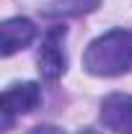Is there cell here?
I'll return each instance as SVG.
<instances>
[{
    "mask_svg": "<svg viewBox=\"0 0 132 134\" xmlns=\"http://www.w3.org/2000/svg\"><path fill=\"white\" fill-rule=\"evenodd\" d=\"M101 121L116 134H132V96L111 93L101 100Z\"/></svg>",
    "mask_w": 132,
    "mask_h": 134,
    "instance_id": "4",
    "label": "cell"
},
{
    "mask_svg": "<svg viewBox=\"0 0 132 134\" xmlns=\"http://www.w3.org/2000/svg\"><path fill=\"white\" fill-rule=\"evenodd\" d=\"M83 67L99 77H116L132 67V31L114 29L88 44Z\"/></svg>",
    "mask_w": 132,
    "mask_h": 134,
    "instance_id": "1",
    "label": "cell"
},
{
    "mask_svg": "<svg viewBox=\"0 0 132 134\" xmlns=\"http://www.w3.org/2000/svg\"><path fill=\"white\" fill-rule=\"evenodd\" d=\"M65 26H52L49 31L44 34L42 39V47H39V54H36V62H39V72L42 77L47 80H57L67 67V57H65Z\"/></svg>",
    "mask_w": 132,
    "mask_h": 134,
    "instance_id": "3",
    "label": "cell"
},
{
    "mask_svg": "<svg viewBox=\"0 0 132 134\" xmlns=\"http://www.w3.org/2000/svg\"><path fill=\"white\" fill-rule=\"evenodd\" d=\"M99 5L101 0H49L44 8V16H52V18L85 16V13H93Z\"/></svg>",
    "mask_w": 132,
    "mask_h": 134,
    "instance_id": "6",
    "label": "cell"
},
{
    "mask_svg": "<svg viewBox=\"0 0 132 134\" xmlns=\"http://www.w3.org/2000/svg\"><path fill=\"white\" fill-rule=\"evenodd\" d=\"M29 134H65V132L57 129V126H52V124H42V126H34Z\"/></svg>",
    "mask_w": 132,
    "mask_h": 134,
    "instance_id": "7",
    "label": "cell"
},
{
    "mask_svg": "<svg viewBox=\"0 0 132 134\" xmlns=\"http://www.w3.org/2000/svg\"><path fill=\"white\" fill-rule=\"evenodd\" d=\"M34 36H36V26H34V21H29V18L16 16V18L3 21V26H0L3 57H11V54H16V52L26 49L34 41Z\"/></svg>",
    "mask_w": 132,
    "mask_h": 134,
    "instance_id": "5",
    "label": "cell"
},
{
    "mask_svg": "<svg viewBox=\"0 0 132 134\" xmlns=\"http://www.w3.org/2000/svg\"><path fill=\"white\" fill-rule=\"evenodd\" d=\"M42 103V90L39 85L26 80V83H13L11 88L3 90L0 96V114H3V126H8L11 121L21 114H29Z\"/></svg>",
    "mask_w": 132,
    "mask_h": 134,
    "instance_id": "2",
    "label": "cell"
}]
</instances>
